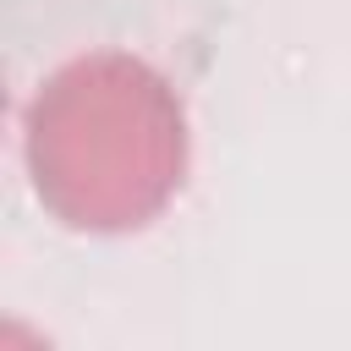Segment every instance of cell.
<instances>
[{"label":"cell","instance_id":"cell-1","mask_svg":"<svg viewBox=\"0 0 351 351\" xmlns=\"http://www.w3.org/2000/svg\"><path fill=\"white\" fill-rule=\"evenodd\" d=\"M27 170L71 230H137L181 186L186 115L137 55H82L27 104Z\"/></svg>","mask_w":351,"mask_h":351}]
</instances>
